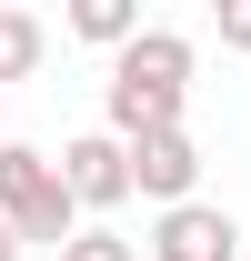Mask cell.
<instances>
[{"label": "cell", "mask_w": 251, "mask_h": 261, "mask_svg": "<svg viewBox=\"0 0 251 261\" xmlns=\"http://www.w3.org/2000/svg\"><path fill=\"white\" fill-rule=\"evenodd\" d=\"M191 50L181 31H141L131 50H111V81H101V130L111 141H151V130H181L191 111Z\"/></svg>", "instance_id": "cell-1"}, {"label": "cell", "mask_w": 251, "mask_h": 261, "mask_svg": "<svg viewBox=\"0 0 251 261\" xmlns=\"http://www.w3.org/2000/svg\"><path fill=\"white\" fill-rule=\"evenodd\" d=\"M0 221H10V241L20 251H61L70 231H81V211H70L61 171H51V151H31V141H0Z\"/></svg>", "instance_id": "cell-2"}, {"label": "cell", "mask_w": 251, "mask_h": 261, "mask_svg": "<svg viewBox=\"0 0 251 261\" xmlns=\"http://www.w3.org/2000/svg\"><path fill=\"white\" fill-rule=\"evenodd\" d=\"M51 171H61L70 211H121L131 201V151L111 141V130H70L61 151H51Z\"/></svg>", "instance_id": "cell-3"}, {"label": "cell", "mask_w": 251, "mask_h": 261, "mask_svg": "<svg viewBox=\"0 0 251 261\" xmlns=\"http://www.w3.org/2000/svg\"><path fill=\"white\" fill-rule=\"evenodd\" d=\"M241 221L221 211V201H181V211H161L151 241H141V261H241Z\"/></svg>", "instance_id": "cell-4"}, {"label": "cell", "mask_w": 251, "mask_h": 261, "mask_svg": "<svg viewBox=\"0 0 251 261\" xmlns=\"http://www.w3.org/2000/svg\"><path fill=\"white\" fill-rule=\"evenodd\" d=\"M121 151H131V201H161V211L201 201V141L191 130H151V141H121Z\"/></svg>", "instance_id": "cell-5"}, {"label": "cell", "mask_w": 251, "mask_h": 261, "mask_svg": "<svg viewBox=\"0 0 251 261\" xmlns=\"http://www.w3.org/2000/svg\"><path fill=\"white\" fill-rule=\"evenodd\" d=\"M70 40H91V50H131V40H141V0H70Z\"/></svg>", "instance_id": "cell-6"}, {"label": "cell", "mask_w": 251, "mask_h": 261, "mask_svg": "<svg viewBox=\"0 0 251 261\" xmlns=\"http://www.w3.org/2000/svg\"><path fill=\"white\" fill-rule=\"evenodd\" d=\"M51 31H40V10H0V81H31Z\"/></svg>", "instance_id": "cell-7"}, {"label": "cell", "mask_w": 251, "mask_h": 261, "mask_svg": "<svg viewBox=\"0 0 251 261\" xmlns=\"http://www.w3.org/2000/svg\"><path fill=\"white\" fill-rule=\"evenodd\" d=\"M61 261H141V241H131V231H111V221H81L61 241Z\"/></svg>", "instance_id": "cell-8"}, {"label": "cell", "mask_w": 251, "mask_h": 261, "mask_svg": "<svg viewBox=\"0 0 251 261\" xmlns=\"http://www.w3.org/2000/svg\"><path fill=\"white\" fill-rule=\"evenodd\" d=\"M221 50H251V0H231V10H221Z\"/></svg>", "instance_id": "cell-9"}, {"label": "cell", "mask_w": 251, "mask_h": 261, "mask_svg": "<svg viewBox=\"0 0 251 261\" xmlns=\"http://www.w3.org/2000/svg\"><path fill=\"white\" fill-rule=\"evenodd\" d=\"M0 261H20V241H10V221H0Z\"/></svg>", "instance_id": "cell-10"}, {"label": "cell", "mask_w": 251, "mask_h": 261, "mask_svg": "<svg viewBox=\"0 0 251 261\" xmlns=\"http://www.w3.org/2000/svg\"><path fill=\"white\" fill-rule=\"evenodd\" d=\"M0 141H10V130H0Z\"/></svg>", "instance_id": "cell-11"}, {"label": "cell", "mask_w": 251, "mask_h": 261, "mask_svg": "<svg viewBox=\"0 0 251 261\" xmlns=\"http://www.w3.org/2000/svg\"><path fill=\"white\" fill-rule=\"evenodd\" d=\"M241 261H251V251H241Z\"/></svg>", "instance_id": "cell-12"}]
</instances>
